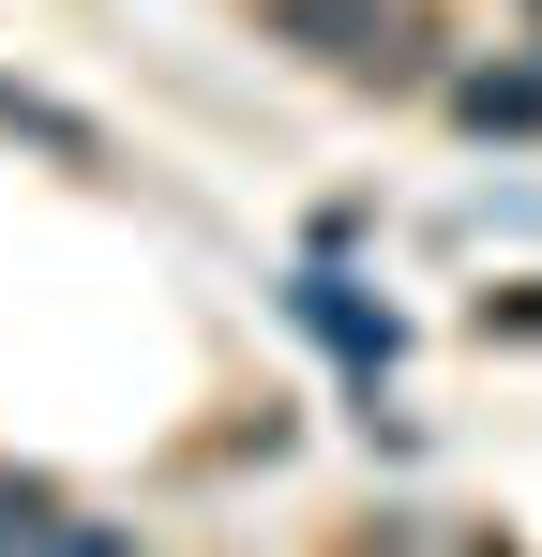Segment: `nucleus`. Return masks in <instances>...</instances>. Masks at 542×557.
Listing matches in <instances>:
<instances>
[{
    "label": "nucleus",
    "mask_w": 542,
    "mask_h": 557,
    "mask_svg": "<svg viewBox=\"0 0 542 557\" xmlns=\"http://www.w3.org/2000/svg\"><path fill=\"white\" fill-rule=\"evenodd\" d=\"M271 46H301L332 76H422V15L407 0H271Z\"/></svg>",
    "instance_id": "f257e3e1"
},
{
    "label": "nucleus",
    "mask_w": 542,
    "mask_h": 557,
    "mask_svg": "<svg viewBox=\"0 0 542 557\" xmlns=\"http://www.w3.org/2000/svg\"><path fill=\"white\" fill-rule=\"evenodd\" d=\"M452 106H467L482 136H528V121H542V61H513V76H467Z\"/></svg>",
    "instance_id": "20e7f679"
},
{
    "label": "nucleus",
    "mask_w": 542,
    "mask_h": 557,
    "mask_svg": "<svg viewBox=\"0 0 542 557\" xmlns=\"http://www.w3.org/2000/svg\"><path fill=\"white\" fill-rule=\"evenodd\" d=\"M301 317H317V332H332V347H347L361 376H392V317H361V301H347L332 272H301Z\"/></svg>",
    "instance_id": "7ed1b4c3"
},
{
    "label": "nucleus",
    "mask_w": 542,
    "mask_h": 557,
    "mask_svg": "<svg viewBox=\"0 0 542 557\" xmlns=\"http://www.w3.org/2000/svg\"><path fill=\"white\" fill-rule=\"evenodd\" d=\"M0 136H15V151H46V166H106V121L61 106V91H30V76H0Z\"/></svg>",
    "instance_id": "f03ea898"
}]
</instances>
